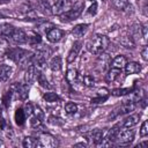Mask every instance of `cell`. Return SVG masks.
<instances>
[{"mask_svg":"<svg viewBox=\"0 0 148 148\" xmlns=\"http://www.w3.org/2000/svg\"><path fill=\"white\" fill-rule=\"evenodd\" d=\"M110 44V39L108 36H104V35H96L91 42H90V45H89V50L91 53L94 54H101L103 53L108 46Z\"/></svg>","mask_w":148,"mask_h":148,"instance_id":"6da1fadb","label":"cell"},{"mask_svg":"<svg viewBox=\"0 0 148 148\" xmlns=\"http://www.w3.org/2000/svg\"><path fill=\"white\" fill-rule=\"evenodd\" d=\"M57 1H58V0H53V3H56ZM53 3H52V5H53Z\"/></svg>","mask_w":148,"mask_h":148,"instance_id":"f6af8a7d","label":"cell"},{"mask_svg":"<svg viewBox=\"0 0 148 148\" xmlns=\"http://www.w3.org/2000/svg\"><path fill=\"white\" fill-rule=\"evenodd\" d=\"M23 147L25 148H36V147H42L40 142L38 139H35L32 136H25L23 139V142H22Z\"/></svg>","mask_w":148,"mask_h":148,"instance_id":"e0dca14e","label":"cell"},{"mask_svg":"<svg viewBox=\"0 0 148 148\" xmlns=\"http://www.w3.org/2000/svg\"><path fill=\"white\" fill-rule=\"evenodd\" d=\"M134 134H135V132L133 130L119 131L114 139V142L119 146H128L134 140Z\"/></svg>","mask_w":148,"mask_h":148,"instance_id":"3957f363","label":"cell"},{"mask_svg":"<svg viewBox=\"0 0 148 148\" xmlns=\"http://www.w3.org/2000/svg\"><path fill=\"white\" fill-rule=\"evenodd\" d=\"M83 8H84V3L83 2H75L67 12L60 14L59 16H60V18L62 21H67V22L68 21H73V20H76L81 15Z\"/></svg>","mask_w":148,"mask_h":148,"instance_id":"7a4b0ae2","label":"cell"},{"mask_svg":"<svg viewBox=\"0 0 148 148\" xmlns=\"http://www.w3.org/2000/svg\"><path fill=\"white\" fill-rule=\"evenodd\" d=\"M142 37H143L145 40L147 39V24L142 25Z\"/></svg>","mask_w":148,"mask_h":148,"instance_id":"60d3db41","label":"cell"},{"mask_svg":"<svg viewBox=\"0 0 148 148\" xmlns=\"http://www.w3.org/2000/svg\"><path fill=\"white\" fill-rule=\"evenodd\" d=\"M36 79H37V82L39 83V86H40V87L46 88V89H50V88H51L50 82L47 81L46 76H45L40 71H37V73H36Z\"/></svg>","mask_w":148,"mask_h":148,"instance_id":"cb8c5ba5","label":"cell"},{"mask_svg":"<svg viewBox=\"0 0 148 148\" xmlns=\"http://www.w3.org/2000/svg\"><path fill=\"white\" fill-rule=\"evenodd\" d=\"M65 111L66 113L68 114H74L77 112V105L75 103H72V102H68L65 104Z\"/></svg>","mask_w":148,"mask_h":148,"instance_id":"4dcf8cb0","label":"cell"},{"mask_svg":"<svg viewBox=\"0 0 148 148\" xmlns=\"http://www.w3.org/2000/svg\"><path fill=\"white\" fill-rule=\"evenodd\" d=\"M64 35H65V32L61 29L53 27L52 29H50L46 32V38H47V40L50 43H58V42H60L62 39Z\"/></svg>","mask_w":148,"mask_h":148,"instance_id":"8992f818","label":"cell"},{"mask_svg":"<svg viewBox=\"0 0 148 148\" xmlns=\"http://www.w3.org/2000/svg\"><path fill=\"white\" fill-rule=\"evenodd\" d=\"M139 120H140V114L133 113V114H130L128 117H126L123 120V123L120 124V126L124 127V128H131V127L135 126L139 123Z\"/></svg>","mask_w":148,"mask_h":148,"instance_id":"8fae6325","label":"cell"},{"mask_svg":"<svg viewBox=\"0 0 148 148\" xmlns=\"http://www.w3.org/2000/svg\"><path fill=\"white\" fill-rule=\"evenodd\" d=\"M12 73H13V69H12L10 66H8L6 64L0 65V82L8 81V79L12 75Z\"/></svg>","mask_w":148,"mask_h":148,"instance_id":"7c38bea8","label":"cell"},{"mask_svg":"<svg viewBox=\"0 0 148 148\" xmlns=\"http://www.w3.org/2000/svg\"><path fill=\"white\" fill-rule=\"evenodd\" d=\"M59 120H60V118H57V117H53V116L49 118V121L53 125H61L64 123V121H59Z\"/></svg>","mask_w":148,"mask_h":148,"instance_id":"f35d334b","label":"cell"},{"mask_svg":"<svg viewBox=\"0 0 148 148\" xmlns=\"http://www.w3.org/2000/svg\"><path fill=\"white\" fill-rule=\"evenodd\" d=\"M49 66H50V68H51L53 72H58V71H60V69H61V67H62V61H61V58H60L59 56L53 57V58L50 60Z\"/></svg>","mask_w":148,"mask_h":148,"instance_id":"603a6c76","label":"cell"},{"mask_svg":"<svg viewBox=\"0 0 148 148\" xmlns=\"http://www.w3.org/2000/svg\"><path fill=\"white\" fill-rule=\"evenodd\" d=\"M81 47H82V42L81 40H75L73 43V45H72V47H71V50L67 54V62H72V61L75 60V58L77 57Z\"/></svg>","mask_w":148,"mask_h":148,"instance_id":"9c48e42d","label":"cell"},{"mask_svg":"<svg viewBox=\"0 0 148 148\" xmlns=\"http://www.w3.org/2000/svg\"><path fill=\"white\" fill-rule=\"evenodd\" d=\"M34 113H35V116L38 117L39 119H42V120L44 119V112L40 110L39 106H35V108H34Z\"/></svg>","mask_w":148,"mask_h":148,"instance_id":"8d00e7d4","label":"cell"},{"mask_svg":"<svg viewBox=\"0 0 148 148\" xmlns=\"http://www.w3.org/2000/svg\"><path fill=\"white\" fill-rule=\"evenodd\" d=\"M30 126H31L32 128H37V130L44 127V126H43V121H42V119H39V118L36 117V116H32V117L30 118Z\"/></svg>","mask_w":148,"mask_h":148,"instance_id":"f1b7e54d","label":"cell"},{"mask_svg":"<svg viewBox=\"0 0 148 148\" xmlns=\"http://www.w3.org/2000/svg\"><path fill=\"white\" fill-rule=\"evenodd\" d=\"M14 29L15 28L9 23H0V36L1 37H10Z\"/></svg>","mask_w":148,"mask_h":148,"instance_id":"ffe728a7","label":"cell"},{"mask_svg":"<svg viewBox=\"0 0 148 148\" xmlns=\"http://www.w3.org/2000/svg\"><path fill=\"white\" fill-rule=\"evenodd\" d=\"M42 147H57L59 145L58 140L51 135V134H47V133H42L38 138Z\"/></svg>","mask_w":148,"mask_h":148,"instance_id":"52a82bcc","label":"cell"},{"mask_svg":"<svg viewBox=\"0 0 148 148\" xmlns=\"http://www.w3.org/2000/svg\"><path fill=\"white\" fill-rule=\"evenodd\" d=\"M40 42H42V38H40V36L38 34H36V32H29L27 35V43H29L31 45H37Z\"/></svg>","mask_w":148,"mask_h":148,"instance_id":"d4e9b609","label":"cell"},{"mask_svg":"<svg viewBox=\"0 0 148 148\" xmlns=\"http://www.w3.org/2000/svg\"><path fill=\"white\" fill-rule=\"evenodd\" d=\"M112 3H113V7L117 10H120V12H124V13H127V14L133 12V7H132V5L130 3L128 0H113Z\"/></svg>","mask_w":148,"mask_h":148,"instance_id":"ba28073f","label":"cell"},{"mask_svg":"<svg viewBox=\"0 0 148 148\" xmlns=\"http://www.w3.org/2000/svg\"><path fill=\"white\" fill-rule=\"evenodd\" d=\"M148 134V121L145 120L141 125V128H140V135L141 136H146Z\"/></svg>","mask_w":148,"mask_h":148,"instance_id":"e575fe53","label":"cell"},{"mask_svg":"<svg viewBox=\"0 0 148 148\" xmlns=\"http://www.w3.org/2000/svg\"><path fill=\"white\" fill-rule=\"evenodd\" d=\"M10 90L13 92V95H15L16 98L24 101L28 97V92H29V87L28 84H22V83H14L10 87Z\"/></svg>","mask_w":148,"mask_h":148,"instance_id":"277c9868","label":"cell"},{"mask_svg":"<svg viewBox=\"0 0 148 148\" xmlns=\"http://www.w3.org/2000/svg\"><path fill=\"white\" fill-rule=\"evenodd\" d=\"M135 106H136V103H135V102H133V101H131V99H126V101H124V103H123L117 110H114V112H113L112 114H110V117L113 118V117L119 116V114L128 113V112L133 111V110L135 109Z\"/></svg>","mask_w":148,"mask_h":148,"instance_id":"5b68a950","label":"cell"},{"mask_svg":"<svg viewBox=\"0 0 148 148\" xmlns=\"http://www.w3.org/2000/svg\"><path fill=\"white\" fill-rule=\"evenodd\" d=\"M88 27H89V24H87V23H82V24H77V25H75V27L73 28V30H72L73 36H74V37H77V38L82 37V36L86 34Z\"/></svg>","mask_w":148,"mask_h":148,"instance_id":"ac0fdd59","label":"cell"},{"mask_svg":"<svg viewBox=\"0 0 148 148\" xmlns=\"http://www.w3.org/2000/svg\"><path fill=\"white\" fill-rule=\"evenodd\" d=\"M23 111H24L25 116H31L34 113V106H32V104L29 103V102L25 103L24 104V108H23Z\"/></svg>","mask_w":148,"mask_h":148,"instance_id":"836d02e7","label":"cell"},{"mask_svg":"<svg viewBox=\"0 0 148 148\" xmlns=\"http://www.w3.org/2000/svg\"><path fill=\"white\" fill-rule=\"evenodd\" d=\"M74 147H87V143L86 142H79V143H75Z\"/></svg>","mask_w":148,"mask_h":148,"instance_id":"b9f144b4","label":"cell"},{"mask_svg":"<svg viewBox=\"0 0 148 148\" xmlns=\"http://www.w3.org/2000/svg\"><path fill=\"white\" fill-rule=\"evenodd\" d=\"M81 82H82L84 86H87V87H92V86L95 84V79H94L91 75L86 74V75H83V76L81 77Z\"/></svg>","mask_w":148,"mask_h":148,"instance_id":"f546056e","label":"cell"},{"mask_svg":"<svg viewBox=\"0 0 148 148\" xmlns=\"http://www.w3.org/2000/svg\"><path fill=\"white\" fill-rule=\"evenodd\" d=\"M120 74H121V69L111 67V69L108 72L106 76H105V80H106V82H109V83H110V82H113V81H116V80L120 76Z\"/></svg>","mask_w":148,"mask_h":148,"instance_id":"44dd1931","label":"cell"},{"mask_svg":"<svg viewBox=\"0 0 148 148\" xmlns=\"http://www.w3.org/2000/svg\"><path fill=\"white\" fill-rule=\"evenodd\" d=\"M43 99L47 103H58L60 101V97L56 92H45L43 95Z\"/></svg>","mask_w":148,"mask_h":148,"instance_id":"4316f807","label":"cell"},{"mask_svg":"<svg viewBox=\"0 0 148 148\" xmlns=\"http://www.w3.org/2000/svg\"><path fill=\"white\" fill-rule=\"evenodd\" d=\"M37 6L44 14H52V3L50 2V0H37Z\"/></svg>","mask_w":148,"mask_h":148,"instance_id":"5bb4252c","label":"cell"},{"mask_svg":"<svg viewBox=\"0 0 148 148\" xmlns=\"http://www.w3.org/2000/svg\"><path fill=\"white\" fill-rule=\"evenodd\" d=\"M96 12H97V3H96V2H94V3L90 6V8H89L88 14H90V15H95V14H96Z\"/></svg>","mask_w":148,"mask_h":148,"instance_id":"ab89813d","label":"cell"},{"mask_svg":"<svg viewBox=\"0 0 148 148\" xmlns=\"http://www.w3.org/2000/svg\"><path fill=\"white\" fill-rule=\"evenodd\" d=\"M1 1H8V0H1Z\"/></svg>","mask_w":148,"mask_h":148,"instance_id":"bcb514c9","label":"cell"},{"mask_svg":"<svg viewBox=\"0 0 148 148\" xmlns=\"http://www.w3.org/2000/svg\"><path fill=\"white\" fill-rule=\"evenodd\" d=\"M0 147H5V143H3L1 140H0Z\"/></svg>","mask_w":148,"mask_h":148,"instance_id":"ee69618b","label":"cell"},{"mask_svg":"<svg viewBox=\"0 0 148 148\" xmlns=\"http://www.w3.org/2000/svg\"><path fill=\"white\" fill-rule=\"evenodd\" d=\"M25 118H27V116H25L23 109H17L15 111V121L18 126H22L25 123Z\"/></svg>","mask_w":148,"mask_h":148,"instance_id":"484cf974","label":"cell"},{"mask_svg":"<svg viewBox=\"0 0 148 148\" xmlns=\"http://www.w3.org/2000/svg\"><path fill=\"white\" fill-rule=\"evenodd\" d=\"M80 79V75H79V72L76 68H69L66 73V80L68 83L73 84L75 82H77V80Z\"/></svg>","mask_w":148,"mask_h":148,"instance_id":"d6986e66","label":"cell"},{"mask_svg":"<svg viewBox=\"0 0 148 148\" xmlns=\"http://www.w3.org/2000/svg\"><path fill=\"white\" fill-rule=\"evenodd\" d=\"M36 73H37V68L34 65L28 66L25 74H24V81L27 84H30L35 79H36Z\"/></svg>","mask_w":148,"mask_h":148,"instance_id":"4fadbf2b","label":"cell"},{"mask_svg":"<svg viewBox=\"0 0 148 148\" xmlns=\"http://www.w3.org/2000/svg\"><path fill=\"white\" fill-rule=\"evenodd\" d=\"M8 50V43L7 40L5 39V37H1L0 36V57L3 56Z\"/></svg>","mask_w":148,"mask_h":148,"instance_id":"d6a6232c","label":"cell"},{"mask_svg":"<svg viewBox=\"0 0 148 148\" xmlns=\"http://www.w3.org/2000/svg\"><path fill=\"white\" fill-rule=\"evenodd\" d=\"M120 43H121V45L123 46H125V47H127V49H133L134 47V40H133V38H132V36H123L121 37V39H120Z\"/></svg>","mask_w":148,"mask_h":148,"instance_id":"83f0119b","label":"cell"},{"mask_svg":"<svg viewBox=\"0 0 148 148\" xmlns=\"http://www.w3.org/2000/svg\"><path fill=\"white\" fill-rule=\"evenodd\" d=\"M12 40L16 44H24L27 43V34L22 30V29H14L12 36H10Z\"/></svg>","mask_w":148,"mask_h":148,"instance_id":"30bf717a","label":"cell"},{"mask_svg":"<svg viewBox=\"0 0 148 148\" xmlns=\"http://www.w3.org/2000/svg\"><path fill=\"white\" fill-rule=\"evenodd\" d=\"M89 139L91 140V142H92L94 145H101L102 141L104 140L103 131H101V130H94V131L89 134Z\"/></svg>","mask_w":148,"mask_h":148,"instance_id":"2e32d148","label":"cell"},{"mask_svg":"<svg viewBox=\"0 0 148 148\" xmlns=\"http://www.w3.org/2000/svg\"><path fill=\"white\" fill-rule=\"evenodd\" d=\"M126 62H127L126 57L119 54V56H117V57L112 60V67H113V68H118V69H123V68L125 67Z\"/></svg>","mask_w":148,"mask_h":148,"instance_id":"7402d4cb","label":"cell"},{"mask_svg":"<svg viewBox=\"0 0 148 148\" xmlns=\"http://www.w3.org/2000/svg\"><path fill=\"white\" fill-rule=\"evenodd\" d=\"M146 145H147V142L145 141V142H140V143H138V146H136V147H145Z\"/></svg>","mask_w":148,"mask_h":148,"instance_id":"7bdbcfd3","label":"cell"},{"mask_svg":"<svg viewBox=\"0 0 148 148\" xmlns=\"http://www.w3.org/2000/svg\"><path fill=\"white\" fill-rule=\"evenodd\" d=\"M133 89L132 88H125V89H113L111 91V95L113 96H124V95H127V94H131Z\"/></svg>","mask_w":148,"mask_h":148,"instance_id":"1f68e13d","label":"cell"},{"mask_svg":"<svg viewBox=\"0 0 148 148\" xmlns=\"http://www.w3.org/2000/svg\"><path fill=\"white\" fill-rule=\"evenodd\" d=\"M12 96H13L12 90H9V91H7V92L5 94V96H3V104H5L6 106H8V105L10 104V98H12Z\"/></svg>","mask_w":148,"mask_h":148,"instance_id":"d590c367","label":"cell"},{"mask_svg":"<svg viewBox=\"0 0 148 148\" xmlns=\"http://www.w3.org/2000/svg\"><path fill=\"white\" fill-rule=\"evenodd\" d=\"M141 57L143 60H148V47L146 45L141 49Z\"/></svg>","mask_w":148,"mask_h":148,"instance_id":"74e56055","label":"cell"},{"mask_svg":"<svg viewBox=\"0 0 148 148\" xmlns=\"http://www.w3.org/2000/svg\"><path fill=\"white\" fill-rule=\"evenodd\" d=\"M124 68L126 74H136L141 71V65L135 61H130V62H126Z\"/></svg>","mask_w":148,"mask_h":148,"instance_id":"9a60e30c","label":"cell"},{"mask_svg":"<svg viewBox=\"0 0 148 148\" xmlns=\"http://www.w3.org/2000/svg\"><path fill=\"white\" fill-rule=\"evenodd\" d=\"M103 1H105V0H103Z\"/></svg>","mask_w":148,"mask_h":148,"instance_id":"7dc6e473","label":"cell"}]
</instances>
